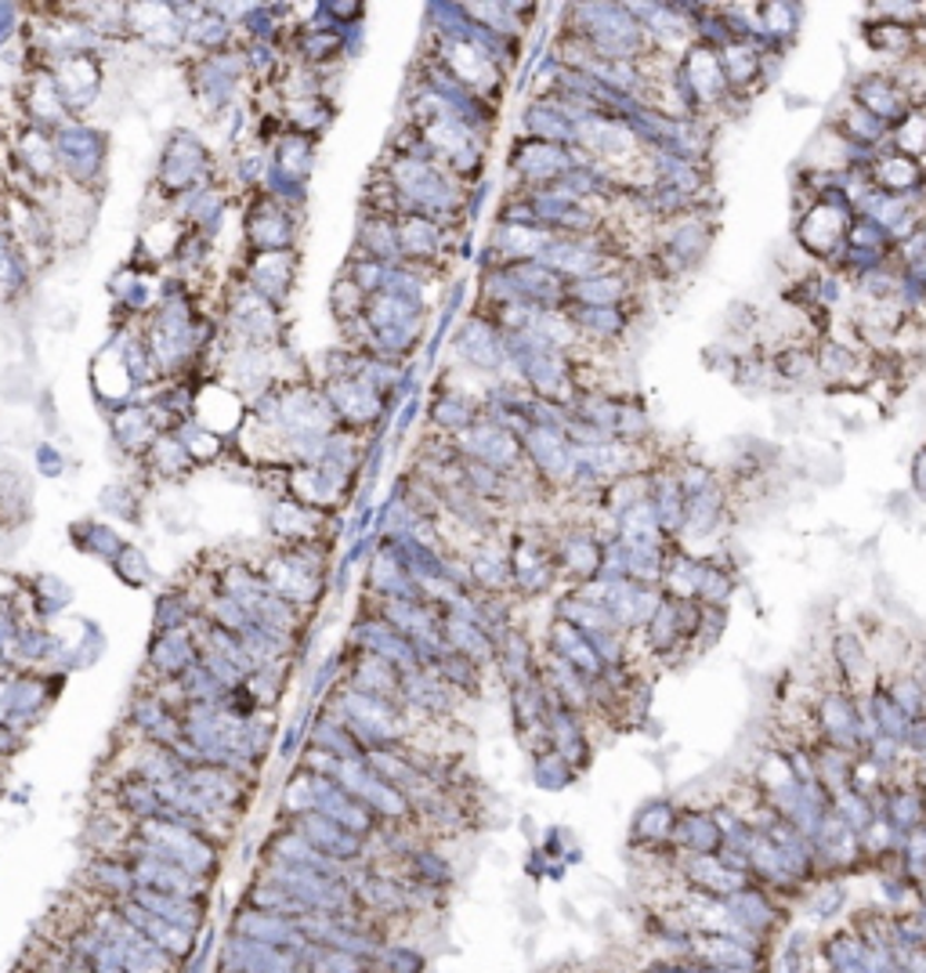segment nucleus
Wrapping results in <instances>:
<instances>
[{
	"mask_svg": "<svg viewBox=\"0 0 926 973\" xmlns=\"http://www.w3.org/2000/svg\"><path fill=\"white\" fill-rule=\"evenodd\" d=\"M496 666H500L506 688L525 685V680L540 677V656H535V648H532V637L521 630V627H514L500 641V648H496Z\"/></svg>",
	"mask_w": 926,
	"mask_h": 973,
	"instance_id": "obj_9",
	"label": "nucleus"
},
{
	"mask_svg": "<svg viewBox=\"0 0 926 973\" xmlns=\"http://www.w3.org/2000/svg\"><path fill=\"white\" fill-rule=\"evenodd\" d=\"M199 420H203V431H210V434H217V431H228V427H236V420L243 416V405L236 402V391H228V387H207V391H199Z\"/></svg>",
	"mask_w": 926,
	"mask_h": 973,
	"instance_id": "obj_13",
	"label": "nucleus"
},
{
	"mask_svg": "<svg viewBox=\"0 0 926 973\" xmlns=\"http://www.w3.org/2000/svg\"><path fill=\"white\" fill-rule=\"evenodd\" d=\"M879 818H887L902 836L926 825V789L923 786H887L879 796Z\"/></svg>",
	"mask_w": 926,
	"mask_h": 973,
	"instance_id": "obj_8",
	"label": "nucleus"
},
{
	"mask_svg": "<svg viewBox=\"0 0 926 973\" xmlns=\"http://www.w3.org/2000/svg\"><path fill=\"white\" fill-rule=\"evenodd\" d=\"M887 695H890L894 706L902 709V714H905L908 720H916V717L926 714V688H923L912 674L894 677L890 685H887Z\"/></svg>",
	"mask_w": 926,
	"mask_h": 973,
	"instance_id": "obj_20",
	"label": "nucleus"
},
{
	"mask_svg": "<svg viewBox=\"0 0 926 973\" xmlns=\"http://www.w3.org/2000/svg\"><path fill=\"white\" fill-rule=\"evenodd\" d=\"M833 815H836L839 822H844L850 833H858V836H861V833L868 829V825L876 822L879 810H876L873 800H868V796L854 793V789H844V793H836V796H833Z\"/></svg>",
	"mask_w": 926,
	"mask_h": 973,
	"instance_id": "obj_18",
	"label": "nucleus"
},
{
	"mask_svg": "<svg viewBox=\"0 0 926 973\" xmlns=\"http://www.w3.org/2000/svg\"><path fill=\"white\" fill-rule=\"evenodd\" d=\"M723 908H728V916L742 926L746 934H752V937H771L775 931H778V923H781V916H778V905H775V897L767 894L760 883H749L746 891H738V894H731V897H723Z\"/></svg>",
	"mask_w": 926,
	"mask_h": 973,
	"instance_id": "obj_3",
	"label": "nucleus"
},
{
	"mask_svg": "<svg viewBox=\"0 0 926 973\" xmlns=\"http://www.w3.org/2000/svg\"><path fill=\"white\" fill-rule=\"evenodd\" d=\"M735 590H738L735 564L720 558H699V590H694V601H702L706 608H728Z\"/></svg>",
	"mask_w": 926,
	"mask_h": 973,
	"instance_id": "obj_12",
	"label": "nucleus"
},
{
	"mask_svg": "<svg viewBox=\"0 0 926 973\" xmlns=\"http://www.w3.org/2000/svg\"><path fill=\"white\" fill-rule=\"evenodd\" d=\"M680 876H684L688 891L706 894V897H731L738 891H746L752 876L735 873V868L723 865L717 854H680Z\"/></svg>",
	"mask_w": 926,
	"mask_h": 973,
	"instance_id": "obj_2",
	"label": "nucleus"
},
{
	"mask_svg": "<svg viewBox=\"0 0 926 973\" xmlns=\"http://www.w3.org/2000/svg\"><path fill=\"white\" fill-rule=\"evenodd\" d=\"M405 868H410L413 876V887H424V891L453 887V865H449V858H442L439 851L416 847L413 854H405Z\"/></svg>",
	"mask_w": 926,
	"mask_h": 973,
	"instance_id": "obj_15",
	"label": "nucleus"
},
{
	"mask_svg": "<svg viewBox=\"0 0 926 973\" xmlns=\"http://www.w3.org/2000/svg\"><path fill=\"white\" fill-rule=\"evenodd\" d=\"M439 630H442L445 651H453V656L471 659V662L482 666V670L496 662V641H492V637L482 627H474V622L460 619V616H442L439 619Z\"/></svg>",
	"mask_w": 926,
	"mask_h": 973,
	"instance_id": "obj_7",
	"label": "nucleus"
},
{
	"mask_svg": "<svg viewBox=\"0 0 926 973\" xmlns=\"http://www.w3.org/2000/svg\"><path fill=\"white\" fill-rule=\"evenodd\" d=\"M833 659H836L839 677L854 688V695H858V688L873 685V656H868L865 641L854 630H839L833 637Z\"/></svg>",
	"mask_w": 926,
	"mask_h": 973,
	"instance_id": "obj_10",
	"label": "nucleus"
},
{
	"mask_svg": "<svg viewBox=\"0 0 926 973\" xmlns=\"http://www.w3.org/2000/svg\"><path fill=\"white\" fill-rule=\"evenodd\" d=\"M879 902L902 916V912H908V905L916 902V894H912V883L902 873H894L879 879Z\"/></svg>",
	"mask_w": 926,
	"mask_h": 973,
	"instance_id": "obj_22",
	"label": "nucleus"
},
{
	"mask_svg": "<svg viewBox=\"0 0 926 973\" xmlns=\"http://www.w3.org/2000/svg\"><path fill=\"white\" fill-rule=\"evenodd\" d=\"M546 651L550 656H558L572 666V670H579L587 680H598L604 674V662L598 659V651H593V645L587 641L583 630L569 627V622L554 619L546 630Z\"/></svg>",
	"mask_w": 926,
	"mask_h": 973,
	"instance_id": "obj_5",
	"label": "nucleus"
},
{
	"mask_svg": "<svg viewBox=\"0 0 926 973\" xmlns=\"http://www.w3.org/2000/svg\"><path fill=\"white\" fill-rule=\"evenodd\" d=\"M673 844L680 854H720L723 833L713 818V810L702 807H677V825H673Z\"/></svg>",
	"mask_w": 926,
	"mask_h": 973,
	"instance_id": "obj_6",
	"label": "nucleus"
},
{
	"mask_svg": "<svg viewBox=\"0 0 926 973\" xmlns=\"http://www.w3.org/2000/svg\"><path fill=\"white\" fill-rule=\"evenodd\" d=\"M644 641H648V651H656V656H677L680 648H684V637H680V627H677V608L673 601L662 593V605L656 608V616H651V622L641 630Z\"/></svg>",
	"mask_w": 926,
	"mask_h": 973,
	"instance_id": "obj_14",
	"label": "nucleus"
},
{
	"mask_svg": "<svg viewBox=\"0 0 926 973\" xmlns=\"http://www.w3.org/2000/svg\"><path fill=\"white\" fill-rule=\"evenodd\" d=\"M775 973H804V934H792L781 949Z\"/></svg>",
	"mask_w": 926,
	"mask_h": 973,
	"instance_id": "obj_23",
	"label": "nucleus"
},
{
	"mask_svg": "<svg viewBox=\"0 0 926 973\" xmlns=\"http://www.w3.org/2000/svg\"><path fill=\"white\" fill-rule=\"evenodd\" d=\"M706 973H757V970H723V966H706Z\"/></svg>",
	"mask_w": 926,
	"mask_h": 973,
	"instance_id": "obj_25",
	"label": "nucleus"
},
{
	"mask_svg": "<svg viewBox=\"0 0 926 973\" xmlns=\"http://www.w3.org/2000/svg\"><path fill=\"white\" fill-rule=\"evenodd\" d=\"M579 778V771L575 767L569 764L561 757V753H554V749H540V753H532V782L540 789H546V793H561V789H569L572 782Z\"/></svg>",
	"mask_w": 926,
	"mask_h": 973,
	"instance_id": "obj_17",
	"label": "nucleus"
},
{
	"mask_svg": "<svg viewBox=\"0 0 926 973\" xmlns=\"http://www.w3.org/2000/svg\"><path fill=\"white\" fill-rule=\"evenodd\" d=\"M373 966H381L384 973H424L427 960H424V952L413 949V945H381Z\"/></svg>",
	"mask_w": 926,
	"mask_h": 973,
	"instance_id": "obj_21",
	"label": "nucleus"
},
{
	"mask_svg": "<svg viewBox=\"0 0 926 973\" xmlns=\"http://www.w3.org/2000/svg\"><path fill=\"white\" fill-rule=\"evenodd\" d=\"M691 960L706 966H723V970H757L764 966V949H752L746 941L728 937V934H694Z\"/></svg>",
	"mask_w": 926,
	"mask_h": 973,
	"instance_id": "obj_4",
	"label": "nucleus"
},
{
	"mask_svg": "<svg viewBox=\"0 0 926 973\" xmlns=\"http://www.w3.org/2000/svg\"><path fill=\"white\" fill-rule=\"evenodd\" d=\"M427 670L439 674L449 688H453L456 695H463V699H474V695H482V666L471 662V659L445 651V656H439V662L427 666Z\"/></svg>",
	"mask_w": 926,
	"mask_h": 973,
	"instance_id": "obj_16",
	"label": "nucleus"
},
{
	"mask_svg": "<svg viewBox=\"0 0 926 973\" xmlns=\"http://www.w3.org/2000/svg\"><path fill=\"white\" fill-rule=\"evenodd\" d=\"M912 489H916V497L926 503V445L916 453V460H912Z\"/></svg>",
	"mask_w": 926,
	"mask_h": 973,
	"instance_id": "obj_24",
	"label": "nucleus"
},
{
	"mask_svg": "<svg viewBox=\"0 0 926 973\" xmlns=\"http://www.w3.org/2000/svg\"><path fill=\"white\" fill-rule=\"evenodd\" d=\"M673 825H677V804L670 800H648L637 807V815L630 822V839L644 847H659L666 839H673Z\"/></svg>",
	"mask_w": 926,
	"mask_h": 973,
	"instance_id": "obj_11",
	"label": "nucleus"
},
{
	"mask_svg": "<svg viewBox=\"0 0 926 973\" xmlns=\"http://www.w3.org/2000/svg\"><path fill=\"white\" fill-rule=\"evenodd\" d=\"M546 738H550V749L561 753L579 775L590 767L593 743L587 735V720L583 714H575L572 706H564L554 691H546Z\"/></svg>",
	"mask_w": 926,
	"mask_h": 973,
	"instance_id": "obj_1",
	"label": "nucleus"
},
{
	"mask_svg": "<svg viewBox=\"0 0 926 973\" xmlns=\"http://www.w3.org/2000/svg\"><path fill=\"white\" fill-rule=\"evenodd\" d=\"M844 905H847V887H844V883H839V879L818 883V887L810 891V897H807V916L825 923V920L839 916V908H844Z\"/></svg>",
	"mask_w": 926,
	"mask_h": 973,
	"instance_id": "obj_19",
	"label": "nucleus"
}]
</instances>
